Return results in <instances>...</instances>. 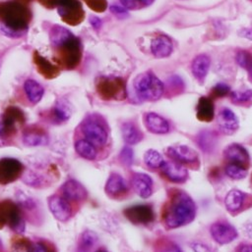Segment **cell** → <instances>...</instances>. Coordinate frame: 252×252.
Masks as SVG:
<instances>
[{
    "instance_id": "obj_7",
    "label": "cell",
    "mask_w": 252,
    "mask_h": 252,
    "mask_svg": "<svg viewBox=\"0 0 252 252\" xmlns=\"http://www.w3.org/2000/svg\"><path fill=\"white\" fill-rule=\"evenodd\" d=\"M85 139L95 146H104L108 142L109 133L104 125L94 117H88L81 124Z\"/></svg>"
},
{
    "instance_id": "obj_48",
    "label": "cell",
    "mask_w": 252,
    "mask_h": 252,
    "mask_svg": "<svg viewBox=\"0 0 252 252\" xmlns=\"http://www.w3.org/2000/svg\"><path fill=\"white\" fill-rule=\"evenodd\" d=\"M90 24L95 30H100L102 27V20L96 16L90 17Z\"/></svg>"
},
{
    "instance_id": "obj_18",
    "label": "cell",
    "mask_w": 252,
    "mask_h": 252,
    "mask_svg": "<svg viewBox=\"0 0 252 252\" xmlns=\"http://www.w3.org/2000/svg\"><path fill=\"white\" fill-rule=\"evenodd\" d=\"M131 185L134 191L142 198H148L153 193V180L147 174H134L131 180Z\"/></svg>"
},
{
    "instance_id": "obj_34",
    "label": "cell",
    "mask_w": 252,
    "mask_h": 252,
    "mask_svg": "<svg viewBox=\"0 0 252 252\" xmlns=\"http://www.w3.org/2000/svg\"><path fill=\"white\" fill-rule=\"evenodd\" d=\"M144 162L150 168H161L165 161L159 151L149 149L144 154Z\"/></svg>"
},
{
    "instance_id": "obj_44",
    "label": "cell",
    "mask_w": 252,
    "mask_h": 252,
    "mask_svg": "<svg viewBox=\"0 0 252 252\" xmlns=\"http://www.w3.org/2000/svg\"><path fill=\"white\" fill-rule=\"evenodd\" d=\"M67 1H69V0H39V2L42 6H44L45 8H48V9L57 8Z\"/></svg>"
},
{
    "instance_id": "obj_20",
    "label": "cell",
    "mask_w": 252,
    "mask_h": 252,
    "mask_svg": "<svg viewBox=\"0 0 252 252\" xmlns=\"http://www.w3.org/2000/svg\"><path fill=\"white\" fill-rule=\"evenodd\" d=\"M217 122L220 129L227 134L234 133L240 126L238 117L229 108H223L219 112Z\"/></svg>"
},
{
    "instance_id": "obj_19",
    "label": "cell",
    "mask_w": 252,
    "mask_h": 252,
    "mask_svg": "<svg viewBox=\"0 0 252 252\" xmlns=\"http://www.w3.org/2000/svg\"><path fill=\"white\" fill-rule=\"evenodd\" d=\"M168 157L179 163H191L197 160V152L187 145H173L167 149Z\"/></svg>"
},
{
    "instance_id": "obj_42",
    "label": "cell",
    "mask_w": 252,
    "mask_h": 252,
    "mask_svg": "<svg viewBox=\"0 0 252 252\" xmlns=\"http://www.w3.org/2000/svg\"><path fill=\"white\" fill-rule=\"evenodd\" d=\"M120 158L122 160V162L126 165H130L133 161V151L130 147L126 146L122 152H121V155H120Z\"/></svg>"
},
{
    "instance_id": "obj_52",
    "label": "cell",
    "mask_w": 252,
    "mask_h": 252,
    "mask_svg": "<svg viewBox=\"0 0 252 252\" xmlns=\"http://www.w3.org/2000/svg\"><path fill=\"white\" fill-rule=\"evenodd\" d=\"M154 1H155V0H138L139 4H140L141 6H149V5H151Z\"/></svg>"
},
{
    "instance_id": "obj_45",
    "label": "cell",
    "mask_w": 252,
    "mask_h": 252,
    "mask_svg": "<svg viewBox=\"0 0 252 252\" xmlns=\"http://www.w3.org/2000/svg\"><path fill=\"white\" fill-rule=\"evenodd\" d=\"M190 246H191L192 251L194 252H216L215 250H213L209 246L202 244V243L195 242V243H192Z\"/></svg>"
},
{
    "instance_id": "obj_21",
    "label": "cell",
    "mask_w": 252,
    "mask_h": 252,
    "mask_svg": "<svg viewBox=\"0 0 252 252\" xmlns=\"http://www.w3.org/2000/svg\"><path fill=\"white\" fill-rule=\"evenodd\" d=\"M151 52L156 58L168 57L173 49L171 40L165 35L155 37L151 42Z\"/></svg>"
},
{
    "instance_id": "obj_26",
    "label": "cell",
    "mask_w": 252,
    "mask_h": 252,
    "mask_svg": "<svg viewBox=\"0 0 252 252\" xmlns=\"http://www.w3.org/2000/svg\"><path fill=\"white\" fill-rule=\"evenodd\" d=\"M106 192L111 196H117L127 190L126 180L119 174H112L106 184Z\"/></svg>"
},
{
    "instance_id": "obj_9",
    "label": "cell",
    "mask_w": 252,
    "mask_h": 252,
    "mask_svg": "<svg viewBox=\"0 0 252 252\" xmlns=\"http://www.w3.org/2000/svg\"><path fill=\"white\" fill-rule=\"evenodd\" d=\"M23 164L15 158L0 159V185H9L16 182L23 174Z\"/></svg>"
},
{
    "instance_id": "obj_2",
    "label": "cell",
    "mask_w": 252,
    "mask_h": 252,
    "mask_svg": "<svg viewBox=\"0 0 252 252\" xmlns=\"http://www.w3.org/2000/svg\"><path fill=\"white\" fill-rule=\"evenodd\" d=\"M32 11L27 4L17 0L0 2V32L11 38L25 34L32 22Z\"/></svg>"
},
{
    "instance_id": "obj_29",
    "label": "cell",
    "mask_w": 252,
    "mask_h": 252,
    "mask_svg": "<svg viewBox=\"0 0 252 252\" xmlns=\"http://www.w3.org/2000/svg\"><path fill=\"white\" fill-rule=\"evenodd\" d=\"M51 115L57 123H64L71 117V109L66 100H58L51 110Z\"/></svg>"
},
{
    "instance_id": "obj_43",
    "label": "cell",
    "mask_w": 252,
    "mask_h": 252,
    "mask_svg": "<svg viewBox=\"0 0 252 252\" xmlns=\"http://www.w3.org/2000/svg\"><path fill=\"white\" fill-rule=\"evenodd\" d=\"M111 12L117 16L120 19H126L128 17V11L127 9L125 8L124 6H120V5H112L111 6Z\"/></svg>"
},
{
    "instance_id": "obj_17",
    "label": "cell",
    "mask_w": 252,
    "mask_h": 252,
    "mask_svg": "<svg viewBox=\"0 0 252 252\" xmlns=\"http://www.w3.org/2000/svg\"><path fill=\"white\" fill-rule=\"evenodd\" d=\"M161 169L166 178L174 183H182L188 177L187 169L181 163L176 161L164 162Z\"/></svg>"
},
{
    "instance_id": "obj_14",
    "label": "cell",
    "mask_w": 252,
    "mask_h": 252,
    "mask_svg": "<svg viewBox=\"0 0 252 252\" xmlns=\"http://www.w3.org/2000/svg\"><path fill=\"white\" fill-rule=\"evenodd\" d=\"M22 140L26 146H42L48 143V134L42 126H27L23 130Z\"/></svg>"
},
{
    "instance_id": "obj_10",
    "label": "cell",
    "mask_w": 252,
    "mask_h": 252,
    "mask_svg": "<svg viewBox=\"0 0 252 252\" xmlns=\"http://www.w3.org/2000/svg\"><path fill=\"white\" fill-rule=\"evenodd\" d=\"M2 116L6 127L7 138L12 137L17 132L18 127L24 125L26 121L24 111L16 106L7 107Z\"/></svg>"
},
{
    "instance_id": "obj_40",
    "label": "cell",
    "mask_w": 252,
    "mask_h": 252,
    "mask_svg": "<svg viewBox=\"0 0 252 252\" xmlns=\"http://www.w3.org/2000/svg\"><path fill=\"white\" fill-rule=\"evenodd\" d=\"M231 93V88L227 84H218L216 85L212 91H211V95L213 97H223Z\"/></svg>"
},
{
    "instance_id": "obj_56",
    "label": "cell",
    "mask_w": 252,
    "mask_h": 252,
    "mask_svg": "<svg viewBox=\"0 0 252 252\" xmlns=\"http://www.w3.org/2000/svg\"><path fill=\"white\" fill-rule=\"evenodd\" d=\"M2 248V243H1V241H0V249Z\"/></svg>"
},
{
    "instance_id": "obj_49",
    "label": "cell",
    "mask_w": 252,
    "mask_h": 252,
    "mask_svg": "<svg viewBox=\"0 0 252 252\" xmlns=\"http://www.w3.org/2000/svg\"><path fill=\"white\" fill-rule=\"evenodd\" d=\"M240 35L252 40V29H244L240 32Z\"/></svg>"
},
{
    "instance_id": "obj_22",
    "label": "cell",
    "mask_w": 252,
    "mask_h": 252,
    "mask_svg": "<svg viewBox=\"0 0 252 252\" xmlns=\"http://www.w3.org/2000/svg\"><path fill=\"white\" fill-rule=\"evenodd\" d=\"M144 123L147 129L156 134H165L169 131L168 121L156 113H147L144 117Z\"/></svg>"
},
{
    "instance_id": "obj_3",
    "label": "cell",
    "mask_w": 252,
    "mask_h": 252,
    "mask_svg": "<svg viewBox=\"0 0 252 252\" xmlns=\"http://www.w3.org/2000/svg\"><path fill=\"white\" fill-rule=\"evenodd\" d=\"M196 216V205L193 199L184 191L178 190L172 194L164 214L165 225L168 229H176L190 224Z\"/></svg>"
},
{
    "instance_id": "obj_28",
    "label": "cell",
    "mask_w": 252,
    "mask_h": 252,
    "mask_svg": "<svg viewBox=\"0 0 252 252\" xmlns=\"http://www.w3.org/2000/svg\"><path fill=\"white\" fill-rule=\"evenodd\" d=\"M246 199V193L239 189H232L229 191L225 198V204L227 207V210L235 213L238 212L244 205Z\"/></svg>"
},
{
    "instance_id": "obj_15",
    "label": "cell",
    "mask_w": 252,
    "mask_h": 252,
    "mask_svg": "<svg viewBox=\"0 0 252 252\" xmlns=\"http://www.w3.org/2000/svg\"><path fill=\"white\" fill-rule=\"evenodd\" d=\"M62 197L71 201H83L87 198L88 192L85 187L76 180L66 181L60 188Z\"/></svg>"
},
{
    "instance_id": "obj_50",
    "label": "cell",
    "mask_w": 252,
    "mask_h": 252,
    "mask_svg": "<svg viewBox=\"0 0 252 252\" xmlns=\"http://www.w3.org/2000/svg\"><path fill=\"white\" fill-rule=\"evenodd\" d=\"M238 252H252V245H242L238 248Z\"/></svg>"
},
{
    "instance_id": "obj_5",
    "label": "cell",
    "mask_w": 252,
    "mask_h": 252,
    "mask_svg": "<svg viewBox=\"0 0 252 252\" xmlns=\"http://www.w3.org/2000/svg\"><path fill=\"white\" fill-rule=\"evenodd\" d=\"M4 226H8L19 235L23 234L26 228L20 206L10 199L0 202V229Z\"/></svg>"
},
{
    "instance_id": "obj_54",
    "label": "cell",
    "mask_w": 252,
    "mask_h": 252,
    "mask_svg": "<svg viewBox=\"0 0 252 252\" xmlns=\"http://www.w3.org/2000/svg\"><path fill=\"white\" fill-rule=\"evenodd\" d=\"M249 73H250V80H251V82L252 83V65L251 69L249 70Z\"/></svg>"
},
{
    "instance_id": "obj_37",
    "label": "cell",
    "mask_w": 252,
    "mask_h": 252,
    "mask_svg": "<svg viewBox=\"0 0 252 252\" xmlns=\"http://www.w3.org/2000/svg\"><path fill=\"white\" fill-rule=\"evenodd\" d=\"M236 61L239 64V66H241L242 68L249 71L252 65V53L249 51H246V50H242V51L238 52V54L236 56Z\"/></svg>"
},
{
    "instance_id": "obj_11",
    "label": "cell",
    "mask_w": 252,
    "mask_h": 252,
    "mask_svg": "<svg viewBox=\"0 0 252 252\" xmlns=\"http://www.w3.org/2000/svg\"><path fill=\"white\" fill-rule=\"evenodd\" d=\"M48 208L53 217L59 222H67L72 215V209L68 201L58 195H51L47 200Z\"/></svg>"
},
{
    "instance_id": "obj_41",
    "label": "cell",
    "mask_w": 252,
    "mask_h": 252,
    "mask_svg": "<svg viewBox=\"0 0 252 252\" xmlns=\"http://www.w3.org/2000/svg\"><path fill=\"white\" fill-rule=\"evenodd\" d=\"M18 203H19L18 204L19 206H21L23 208H26V209L32 210V209L36 208V202L32 198L26 196L23 193H21V196L18 197Z\"/></svg>"
},
{
    "instance_id": "obj_6",
    "label": "cell",
    "mask_w": 252,
    "mask_h": 252,
    "mask_svg": "<svg viewBox=\"0 0 252 252\" xmlns=\"http://www.w3.org/2000/svg\"><path fill=\"white\" fill-rule=\"evenodd\" d=\"M96 90L104 100H122L126 97V83L120 77L99 78Z\"/></svg>"
},
{
    "instance_id": "obj_33",
    "label": "cell",
    "mask_w": 252,
    "mask_h": 252,
    "mask_svg": "<svg viewBox=\"0 0 252 252\" xmlns=\"http://www.w3.org/2000/svg\"><path fill=\"white\" fill-rule=\"evenodd\" d=\"M35 244L24 237H15L12 240L11 248L13 252H33Z\"/></svg>"
},
{
    "instance_id": "obj_46",
    "label": "cell",
    "mask_w": 252,
    "mask_h": 252,
    "mask_svg": "<svg viewBox=\"0 0 252 252\" xmlns=\"http://www.w3.org/2000/svg\"><path fill=\"white\" fill-rule=\"evenodd\" d=\"M121 2L123 4V6L126 9L134 10V9H137L140 6L138 0H121Z\"/></svg>"
},
{
    "instance_id": "obj_36",
    "label": "cell",
    "mask_w": 252,
    "mask_h": 252,
    "mask_svg": "<svg viewBox=\"0 0 252 252\" xmlns=\"http://www.w3.org/2000/svg\"><path fill=\"white\" fill-rule=\"evenodd\" d=\"M231 99L236 104H243L252 99V90H246L241 92H232Z\"/></svg>"
},
{
    "instance_id": "obj_47",
    "label": "cell",
    "mask_w": 252,
    "mask_h": 252,
    "mask_svg": "<svg viewBox=\"0 0 252 252\" xmlns=\"http://www.w3.org/2000/svg\"><path fill=\"white\" fill-rule=\"evenodd\" d=\"M8 139L7 138V134H6V127L4 124V120H3V116L2 114H0V141H4Z\"/></svg>"
},
{
    "instance_id": "obj_35",
    "label": "cell",
    "mask_w": 252,
    "mask_h": 252,
    "mask_svg": "<svg viewBox=\"0 0 252 252\" xmlns=\"http://www.w3.org/2000/svg\"><path fill=\"white\" fill-rule=\"evenodd\" d=\"M226 174L234 180H242L248 176V170L245 168V166L232 163L227 166Z\"/></svg>"
},
{
    "instance_id": "obj_27",
    "label": "cell",
    "mask_w": 252,
    "mask_h": 252,
    "mask_svg": "<svg viewBox=\"0 0 252 252\" xmlns=\"http://www.w3.org/2000/svg\"><path fill=\"white\" fill-rule=\"evenodd\" d=\"M25 94L32 104L39 103L44 94V90L41 84L34 80H27L24 84Z\"/></svg>"
},
{
    "instance_id": "obj_51",
    "label": "cell",
    "mask_w": 252,
    "mask_h": 252,
    "mask_svg": "<svg viewBox=\"0 0 252 252\" xmlns=\"http://www.w3.org/2000/svg\"><path fill=\"white\" fill-rule=\"evenodd\" d=\"M161 252H182L180 251L179 248L175 247V246H170V247H168L166 249H164Z\"/></svg>"
},
{
    "instance_id": "obj_23",
    "label": "cell",
    "mask_w": 252,
    "mask_h": 252,
    "mask_svg": "<svg viewBox=\"0 0 252 252\" xmlns=\"http://www.w3.org/2000/svg\"><path fill=\"white\" fill-rule=\"evenodd\" d=\"M191 69L195 79L200 84H203L210 69V58L206 54L196 56L192 61Z\"/></svg>"
},
{
    "instance_id": "obj_8",
    "label": "cell",
    "mask_w": 252,
    "mask_h": 252,
    "mask_svg": "<svg viewBox=\"0 0 252 252\" xmlns=\"http://www.w3.org/2000/svg\"><path fill=\"white\" fill-rule=\"evenodd\" d=\"M56 9L61 20L69 26H78L85 19V11L79 0H69Z\"/></svg>"
},
{
    "instance_id": "obj_1",
    "label": "cell",
    "mask_w": 252,
    "mask_h": 252,
    "mask_svg": "<svg viewBox=\"0 0 252 252\" xmlns=\"http://www.w3.org/2000/svg\"><path fill=\"white\" fill-rule=\"evenodd\" d=\"M49 41L53 48V61L61 70H74L82 59V43L66 28L54 25L49 29Z\"/></svg>"
},
{
    "instance_id": "obj_16",
    "label": "cell",
    "mask_w": 252,
    "mask_h": 252,
    "mask_svg": "<svg viewBox=\"0 0 252 252\" xmlns=\"http://www.w3.org/2000/svg\"><path fill=\"white\" fill-rule=\"evenodd\" d=\"M33 61L37 68L38 73L41 74L44 79L52 80L57 78L60 75V69L56 65L46 60L38 51L34 52Z\"/></svg>"
},
{
    "instance_id": "obj_24",
    "label": "cell",
    "mask_w": 252,
    "mask_h": 252,
    "mask_svg": "<svg viewBox=\"0 0 252 252\" xmlns=\"http://www.w3.org/2000/svg\"><path fill=\"white\" fill-rule=\"evenodd\" d=\"M225 156L230 161H232V163H236L242 166L250 162V155L248 150L238 143L229 145L225 150Z\"/></svg>"
},
{
    "instance_id": "obj_25",
    "label": "cell",
    "mask_w": 252,
    "mask_h": 252,
    "mask_svg": "<svg viewBox=\"0 0 252 252\" xmlns=\"http://www.w3.org/2000/svg\"><path fill=\"white\" fill-rule=\"evenodd\" d=\"M197 118L202 122H211L215 117V107L210 97L203 96L197 104Z\"/></svg>"
},
{
    "instance_id": "obj_53",
    "label": "cell",
    "mask_w": 252,
    "mask_h": 252,
    "mask_svg": "<svg viewBox=\"0 0 252 252\" xmlns=\"http://www.w3.org/2000/svg\"><path fill=\"white\" fill-rule=\"evenodd\" d=\"M17 1H19V2H21V3H24V4H28V3H30V2L33 1V0H17Z\"/></svg>"
},
{
    "instance_id": "obj_12",
    "label": "cell",
    "mask_w": 252,
    "mask_h": 252,
    "mask_svg": "<svg viewBox=\"0 0 252 252\" xmlns=\"http://www.w3.org/2000/svg\"><path fill=\"white\" fill-rule=\"evenodd\" d=\"M210 232L219 245H228L238 238V231L229 223H215L211 226Z\"/></svg>"
},
{
    "instance_id": "obj_38",
    "label": "cell",
    "mask_w": 252,
    "mask_h": 252,
    "mask_svg": "<svg viewBox=\"0 0 252 252\" xmlns=\"http://www.w3.org/2000/svg\"><path fill=\"white\" fill-rule=\"evenodd\" d=\"M87 6L97 12V13H103L107 10L108 7V1L107 0H83Z\"/></svg>"
},
{
    "instance_id": "obj_30",
    "label": "cell",
    "mask_w": 252,
    "mask_h": 252,
    "mask_svg": "<svg viewBox=\"0 0 252 252\" xmlns=\"http://www.w3.org/2000/svg\"><path fill=\"white\" fill-rule=\"evenodd\" d=\"M75 150L82 158L87 160H95L98 154L96 146L86 139H78L75 142Z\"/></svg>"
},
{
    "instance_id": "obj_31",
    "label": "cell",
    "mask_w": 252,
    "mask_h": 252,
    "mask_svg": "<svg viewBox=\"0 0 252 252\" xmlns=\"http://www.w3.org/2000/svg\"><path fill=\"white\" fill-rule=\"evenodd\" d=\"M98 236L92 231H85L78 240V252H90L98 243Z\"/></svg>"
},
{
    "instance_id": "obj_13",
    "label": "cell",
    "mask_w": 252,
    "mask_h": 252,
    "mask_svg": "<svg viewBox=\"0 0 252 252\" xmlns=\"http://www.w3.org/2000/svg\"><path fill=\"white\" fill-rule=\"evenodd\" d=\"M126 218L137 225H147L154 221L155 214L153 209L147 205H136L126 209Z\"/></svg>"
},
{
    "instance_id": "obj_55",
    "label": "cell",
    "mask_w": 252,
    "mask_h": 252,
    "mask_svg": "<svg viewBox=\"0 0 252 252\" xmlns=\"http://www.w3.org/2000/svg\"><path fill=\"white\" fill-rule=\"evenodd\" d=\"M97 252H107V251H104V250H101V251H98Z\"/></svg>"
},
{
    "instance_id": "obj_39",
    "label": "cell",
    "mask_w": 252,
    "mask_h": 252,
    "mask_svg": "<svg viewBox=\"0 0 252 252\" xmlns=\"http://www.w3.org/2000/svg\"><path fill=\"white\" fill-rule=\"evenodd\" d=\"M33 252H56V248L48 241H40L35 244Z\"/></svg>"
},
{
    "instance_id": "obj_32",
    "label": "cell",
    "mask_w": 252,
    "mask_h": 252,
    "mask_svg": "<svg viewBox=\"0 0 252 252\" xmlns=\"http://www.w3.org/2000/svg\"><path fill=\"white\" fill-rule=\"evenodd\" d=\"M123 135L127 144L133 145L140 142L143 138L141 130L132 123H126L123 126Z\"/></svg>"
},
{
    "instance_id": "obj_4",
    "label": "cell",
    "mask_w": 252,
    "mask_h": 252,
    "mask_svg": "<svg viewBox=\"0 0 252 252\" xmlns=\"http://www.w3.org/2000/svg\"><path fill=\"white\" fill-rule=\"evenodd\" d=\"M134 92L141 100L157 101L165 93V85L152 72L138 75L133 82Z\"/></svg>"
}]
</instances>
